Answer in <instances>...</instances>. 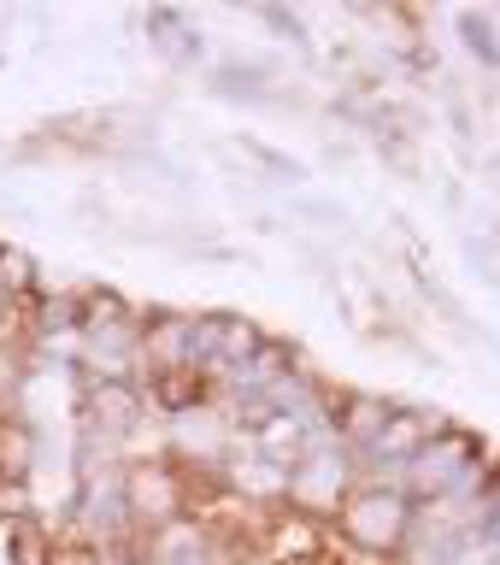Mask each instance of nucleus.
I'll use <instances>...</instances> for the list:
<instances>
[{
	"instance_id": "nucleus-1",
	"label": "nucleus",
	"mask_w": 500,
	"mask_h": 565,
	"mask_svg": "<svg viewBox=\"0 0 500 565\" xmlns=\"http://www.w3.org/2000/svg\"><path fill=\"white\" fill-rule=\"evenodd\" d=\"M413 524H418V507L406 489H389V483H353L348 501L336 507L330 519V536L342 554H353L360 565H395L401 547L413 542Z\"/></svg>"
},
{
	"instance_id": "nucleus-2",
	"label": "nucleus",
	"mask_w": 500,
	"mask_h": 565,
	"mask_svg": "<svg viewBox=\"0 0 500 565\" xmlns=\"http://www.w3.org/2000/svg\"><path fill=\"white\" fill-rule=\"evenodd\" d=\"M118 501L130 512V530L136 536H153L177 519H194V489H189V471L159 448V454H130L118 466Z\"/></svg>"
},
{
	"instance_id": "nucleus-3",
	"label": "nucleus",
	"mask_w": 500,
	"mask_h": 565,
	"mask_svg": "<svg viewBox=\"0 0 500 565\" xmlns=\"http://www.w3.org/2000/svg\"><path fill=\"white\" fill-rule=\"evenodd\" d=\"M353 483H360V459L342 454V448L325 436V441H312V448L289 466V501H283V507H289V512H307V519H318V524H330L336 507L348 501Z\"/></svg>"
},
{
	"instance_id": "nucleus-4",
	"label": "nucleus",
	"mask_w": 500,
	"mask_h": 565,
	"mask_svg": "<svg viewBox=\"0 0 500 565\" xmlns=\"http://www.w3.org/2000/svg\"><path fill=\"white\" fill-rule=\"evenodd\" d=\"M489 441L477 436V430H466V424H448L442 436H430L424 448L406 459V477H401V489L413 494V507H430V501H448L454 494V483L466 477V466L477 454H483Z\"/></svg>"
},
{
	"instance_id": "nucleus-5",
	"label": "nucleus",
	"mask_w": 500,
	"mask_h": 565,
	"mask_svg": "<svg viewBox=\"0 0 500 565\" xmlns=\"http://www.w3.org/2000/svg\"><path fill=\"white\" fill-rule=\"evenodd\" d=\"M136 348H141V377L201 371V312H183V307H141Z\"/></svg>"
},
{
	"instance_id": "nucleus-6",
	"label": "nucleus",
	"mask_w": 500,
	"mask_h": 565,
	"mask_svg": "<svg viewBox=\"0 0 500 565\" xmlns=\"http://www.w3.org/2000/svg\"><path fill=\"white\" fill-rule=\"evenodd\" d=\"M325 413H330V441L353 459H365L377 448V436L389 430V418H395V395H377V388H342L330 383L325 395Z\"/></svg>"
},
{
	"instance_id": "nucleus-7",
	"label": "nucleus",
	"mask_w": 500,
	"mask_h": 565,
	"mask_svg": "<svg viewBox=\"0 0 500 565\" xmlns=\"http://www.w3.org/2000/svg\"><path fill=\"white\" fill-rule=\"evenodd\" d=\"M136 554L141 565H236L206 519H177L166 530H153V536L136 542Z\"/></svg>"
},
{
	"instance_id": "nucleus-8",
	"label": "nucleus",
	"mask_w": 500,
	"mask_h": 565,
	"mask_svg": "<svg viewBox=\"0 0 500 565\" xmlns=\"http://www.w3.org/2000/svg\"><path fill=\"white\" fill-rule=\"evenodd\" d=\"M42 466V424L30 413H0V477H30Z\"/></svg>"
},
{
	"instance_id": "nucleus-9",
	"label": "nucleus",
	"mask_w": 500,
	"mask_h": 565,
	"mask_svg": "<svg viewBox=\"0 0 500 565\" xmlns=\"http://www.w3.org/2000/svg\"><path fill=\"white\" fill-rule=\"evenodd\" d=\"M206 83L219 88L224 100H236V106H265L272 100V65H254V60H230V65L212 71Z\"/></svg>"
},
{
	"instance_id": "nucleus-10",
	"label": "nucleus",
	"mask_w": 500,
	"mask_h": 565,
	"mask_svg": "<svg viewBox=\"0 0 500 565\" xmlns=\"http://www.w3.org/2000/svg\"><path fill=\"white\" fill-rule=\"evenodd\" d=\"M35 383V348L18 335H0V413H18Z\"/></svg>"
},
{
	"instance_id": "nucleus-11",
	"label": "nucleus",
	"mask_w": 500,
	"mask_h": 565,
	"mask_svg": "<svg viewBox=\"0 0 500 565\" xmlns=\"http://www.w3.org/2000/svg\"><path fill=\"white\" fill-rule=\"evenodd\" d=\"M53 542H60V524H47V512H35V519L7 530V559L12 565H47Z\"/></svg>"
},
{
	"instance_id": "nucleus-12",
	"label": "nucleus",
	"mask_w": 500,
	"mask_h": 565,
	"mask_svg": "<svg viewBox=\"0 0 500 565\" xmlns=\"http://www.w3.org/2000/svg\"><path fill=\"white\" fill-rule=\"evenodd\" d=\"M0 289H7L12 300H30L35 289H42V259H35L30 247H18V242H0Z\"/></svg>"
},
{
	"instance_id": "nucleus-13",
	"label": "nucleus",
	"mask_w": 500,
	"mask_h": 565,
	"mask_svg": "<svg viewBox=\"0 0 500 565\" xmlns=\"http://www.w3.org/2000/svg\"><path fill=\"white\" fill-rule=\"evenodd\" d=\"M454 30H459V42H466V53L477 65L500 71V30H494L489 12H454Z\"/></svg>"
},
{
	"instance_id": "nucleus-14",
	"label": "nucleus",
	"mask_w": 500,
	"mask_h": 565,
	"mask_svg": "<svg viewBox=\"0 0 500 565\" xmlns=\"http://www.w3.org/2000/svg\"><path fill=\"white\" fill-rule=\"evenodd\" d=\"M148 30L159 35V53H171V60H194V53L206 47L201 30H194L183 12H148Z\"/></svg>"
},
{
	"instance_id": "nucleus-15",
	"label": "nucleus",
	"mask_w": 500,
	"mask_h": 565,
	"mask_svg": "<svg viewBox=\"0 0 500 565\" xmlns=\"http://www.w3.org/2000/svg\"><path fill=\"white\" fill-rule=\"evenodd\" d=\"M35 483L30 477H0V530H12V524H24L35 519Z\"/></svg>"
},
{
	"instance_id": "nucleus-16",
	"label": "nucleus",
	"mask_w": 500,
	"mask_h": 565,
	"mask_svg": "<svg viewBox=\"0 0 500 565\" xmlns=\"http://www.w3.org/2000/svg\"><path fill=\"white\" fill-rule=\"evenodd\" d=\"M242 141V153L247 159H254V166L259 171H272V177H283V183H300V166H295V159L289 153H277V148H265V141H254V136H236Z\"/></svg>"
},
{
	"instance_id": "nucleus-17",
	"label": "nucleus",
	"mask_w": 500,
	"mask_h": 565,
	"mask_svg": "<svg viewBox=\"0 0 500 565\" xmlns=\"http://www.w3.org/2000/svg\"><path fill=\"white\" fill-rule=\"evenodd\" d=\"M254 18H259V24H265V30H277V35H283V42H295V47H307V24H300V18H295L289 7H259Z\"/></svg>"
},
{
	"instance_id": "nucleus-18",
	"label": "nucleus",
	"mask_w": 500,
	"mask_h": 565,
	"mask_svg": "<svg viewBox=\"0 0 500 565\" xmlns=\"http://www.w3.org/2000/svg\"><path fill=\"white\" fill-rule=\"evenodd\" d=\"M489 512H500V477H494V489H489V501H483Z\"/></svg>"
}]
</instances>
